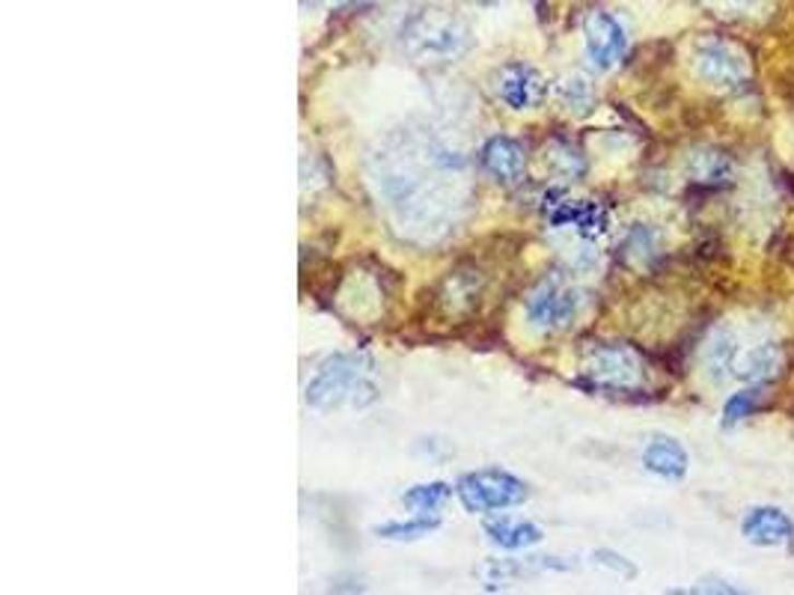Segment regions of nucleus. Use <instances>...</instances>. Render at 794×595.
<instances>
[{
  "instance_id": "f257e3e1",
  "label": "nucleus",
  "mask_w": 794,
  "mask_h": 595,
  "mask_svg": "<svg viewBox=\"0 0 794 595\" xmlns=\"http://www.w3.org/2000/svg\"><path fill=\"white\" fill-rule=\"evenodd\" d=\"M382 191L408 235L423 233L425 242L449 233L456 221L453 176L465 173V161L425 135H405V149L375 155Z\"/></svg>"
},
{
  "instance_id": "f03ea898",
  "label": "nucleus",
  "mask_w": 794,
  "mask_h": 595,
  "mask_svg": "<svg viewBox=\"0 0 794 595\" xmlns=\"http://www.w3.org/2000/svg\"><path fill=\"white\" fill-rule=\"evenodd\" d=\"M402 51L420 63H449L470 48V31L462 19L441 7L413 12L399 31Z\"/></svg>"
},
{
  "instance_id": "7ed1b4c3",
  "label": "nucleus",
  "mask_w": 794,
  "mask_h": 595,
  "mask_svg": "<svg viewBox=\"0 0 794 595\" xmlns=\"http://www.w3.org/2000/svg\"><path fill=\"white\" fill-rule=\"evenodd\" d=\"M372 375V358L363 351H339L322 363L316 375L310 378L304 399L316 411H334L339 405H351V396L358 384Z\"/></svg>"
},
{
  "instance_id": "20e7f679",
  "label": "nucleus",
  "mask_w": 794,
  "mask_h": 595,
  "mask_svg": "<svg viewBox=\"0 0 794 595\" xmlns=\"http://www.w3.org/2000/svg\"><path fill=\"white\" fill-rule=\"evenodd\" d=\"M583 307V292L562 277H545L524 301L527 322L539 334H557L572 328Z\"/></svg>"
},
{
  "instance_id": "39448f33",
  "label": "nucleus",
  "mask_w": 794,
  "mask_h": 595,
  "mask_svg": "<svg viewBox=\"0 0 794 595\" xmlns=\"http://www.w3.org/2000/svg\"><path fill=\"white\" fill-rule=\"evenodd\" d=\"M583 375L593 390H614L628 394L643 387V361L628 346H593L583 358Z\"/></svg>"
},
{
  "instance_id": "423d86ee",
  "label": "nucleus",
  "mask_w": 794,
  "mask_h": 595,
  "mask_svg": "<svg viewBox=\"0 0 794 595\" xmlns=\"http://www.w3.org/2000/svg\"><path fill=\"white\" fill-rule=\"evenodd\" d=\"M456 494L467 512L479 515V512H498L524 503L527 500V486L515 474H509V470L486 468L465 474V477L458 479Z\"/></svg>"
},
{
  "instance_id": "0eeeda50",
  "label": "nucleus",
  "mask_w": 794,
  "mask_h": 595,
  "mask_svg": "<svg viewBox=\"0 0 794 595\" xmlns=\"http://www.w3.org/2000/svg\"><path fill=\"white\" fill-rule=\"evenodd\" d=\"M583 45L595 69H614L628 51V33L610 12L593 10L583 19Z\"/></svg>"
},
{
  "instance_id": "6e6552de",
  "label": "nucleus",
  "mask_w": 794,
  "mask_h": 595,
  "mask_svg": "<svg viewBox=\"0 0 794 595\" xmlns=\"http://www.w3.org/2000/svg\"><path fill=\"white\" fill-rule=\"evenodd\" d=\"M494 96L512 110H536L548 96V84L533 66L506 63L494 74Z\"/></svg>"
},
{
  "instance_id": "1a4fd4ad",
  "label": "nucleus",
  "mask_w": 794,
  "mask_h": 595,
  "mask_svg": "<svg viewBox=\"0 0 794 595\" xmlns=\"http://www.w3.org/2000/svg\"><path fill=\"white\" fill-rule=\"evenodd\" d=\"M545 214L551 226H574V233L583 238H602L610 230V218L598 202L589 200H569L560 191L545 197Z\"/></svg>"
},
{
  "instance_id": "9d476101",
  "label": "nucleus",
  "mask_w": 794,
  "mask_h": 595,
  "mask_svg": "<svg viewBox=\"0 0 794 595\" xmlns=\"http://www.w3.org/2000/svg\"><path fill=\"white\" fill-rule=\"evenodd\" d=\"M479 164L482 171L500 185H518L527 176V155L515 138L498 135V138H488L479 149Z\"/></svg>"
},
{
  "instance_id": "9b49d317",
  "label": "nucleus",
  "mask_w": 794,
  "mask_h": 595,
  "mask_svg": "<svg viewBox=\"0 0 794 595\" xmlns=\"http://www.w3.org/2000/svg\"><path fill=\"white\" fill-rule=\"evenodd\" d=\"M697 74L711 86H721V90H732V86L744 84L747 69L738 54L732 51L726 43H702L697 48Z\"/></svg>"
},
{
  "instance_id": "f8f14e48",
  "label": "nucleus",
  "mask_w": 794,
  "mask_h": 595,
  "mask_svg": "<svg viewBox=\"0 0 794 595\" xmlns=\"http://www.w3.org/2000/svg\"><path fill=\"white\" fill-rule=\"evenodd\" d=\"M744 539L752 545H762V548H773V545L792 542L794 524L783 510L777 506H756L744 515L742 521Z\"/></svg>"
},
{
  "instance_id": "ddd939ff",
  "label": "nucleus",
  "mask_w": 794,
  "mask_h": 595,
  "mask_svg": "<svg viewBox=\"0 0 794 595\" xmlns=\"http://www.w3.org/2000/svg\"><path fill=\"white\" fill-rule=\"evenodd\" d=\"M688 179L697 182V185H705V188H721V185H729L732 173H735V164H732L729 155H723L717 149H693L688 155Z\"/></svg>"
},
{
  "instance_id": "4468645a",
  "label": "nucleus",
  "mask_w": 794,
  "mask_h": 595,
  "mask_svg": "<svg viewBox=\"0 0 794 595\" xmlns=\"http://www.w3.org/2000/svg\"><path fill=\"white\" fill-rule=\"evenodd\" d=\"M643 465L657 477L681 479L688 470V453L673 438H652L643 450Z\"/></svg>"
},
{
  "instance_id": "2eb2a0df",
  "label": "nucleus",
  "mask_w": 794,
  "mask_h": 595,
  "mask_svg": "<svg viewBox=\"0 0 794 595\" xmlns=\"http://www.w3.org/2000/svg\"><path fill=\"white\" fill-rule=\"evenodd\" d=\"M705 370H709L711 382H726L729 375L738 370V340L732 337L729 330H717L709 342H705Z\"/></svg>"
},
{
  "instance_id": "dca6fc26",
  "label": "nucleus",
  "mask_w": 794,
  "mask_h": 595,
  "mask_svg": "<svg viewBox=\"0 0 794 595\" xmlns=\"http://www.w3.org/2000/svg\"><path fill=\"white\" fill-rule=\"evenodd\" d=\"M488 542L500 545L506 551H518V548H529V545L541 542V527H536L533 521H488L486 524Z\"/></svg>"
},
{
  "instance_id": "f3484780",
  "label": "nucleus",
  "mask_w": 794,
  "mask_h": 595,
  "mask_svg": "<svg viewBox=\"0 0 794 595\" xmlns=\"http://www.w3.org/2000/svg\"><path fill=\"white\" fill-rule=\"evenodd\" d=\"M780 361H783V358H780V349H777V346H756V349H750L744 354V361L738 358V370H735V375L750 384H764L777 375Z\"/></svg>"
},
{
  "instance_id": "a211bd4d",
  "label": "nucleus",
  "mask_w": 794,
  "mask_h": 595,
  "mask_svg": "<svg viewBox=\"0 0 794 595\" xmlns=\"http://www.w3.org/2000/svg\"><path fill=\"white\" fill-rule=\"evenodd\" d=\"M437 527H441V518H437V515L420 512L417 518L378 524L375 533H378L382 539H387V542H417V539H423V536H429V533L437 530Z\"/></svg>"
},
{
  "instance_id": "6ab92c4d",
  "label": "nucleus",
  "mask_w": 794,
  "mask_h": 595,
  "mask_svg": "<svg viewBox=\"0 0 794 595\" xmlns=\"http://www.w3.org/2000/svg\"><path fill=\"white\" fill-rule=\"evenodd\" d=\"M545 161L551 164V171L562 176V179H581L583 173H586V159L565 140H553Z\"/></svg>"
},
{
  "instance_id": "aec40b11",
  "label": "nucleus",
  "mask_w": 794,
  "mask_h": 595,
  "mask_svg": "<svg viewBox=\"0 0 794 595\" xmlns=\"http://www.w3.org/2000/svg\"><path fill=\"white\" fill-rule=\"evenodd\" d=\"M533 569H539V563H536V557L533 560H524V563H518V560H488L482 569H479V578L486 581V586H506L512 584V581H518V578H524V574H529Z\"/></svg>"
},
{
  "instance_id": "412c9836",
  "label": "nucleus",
  "mask_w": 794,
  "mask_h": 595,
  "mask_svg": "<svg viewBox=\"0 0 794 595\" xmlns=\"http://www.w3.org/2000/svg\"><path fill=\"white\" fill-rule=\"evenodd\" d=\"M449 498V486L446 482H420L413 489L405 491V506H411L413 512H434L444 500Z\"/></svg>"
},
{
  "instance_id": "4be33fe9",
  "label": "nucleus",
  "mask_w": 794,
  "mask_h": 595,
  "mask_svg": "<svg viewBox=\"0 0 794 595\" xmlns=\"http://www.w3.org/2000/svg\"><path fill=\"white\" fill-rule=\"evenodd\" d=\"M622 250H626L628 259H634V262H649V259L657 254L655 230H649V226H643V223H637L634 230L626 235Z\"/></svg>"
},
{
  "instance_id": "5701e85b",
  "label": "nucleus",
  "mask_w": 794,
  "mask_h": 595,
  "mask_svg": "<svg viewBox=\"0 0 794 595\" xmlns=\"http://www.w3.org/2000/svg\"><path fill=\"white\" fill-rule=\"evenodd\" d=\"M759 396H762V384H752V387H747L742 394L729 396V402L723 408V425H735L744 417H750L752 408L759 405Z\"/></svg>"
},
{
  "instance_id": "b1692460",
  "label": "nucleus",
  "mask_w": 794,
  "mask_h": 595,
  "mask_svg": "<svg viewBox=\"0 0 794 595\" xmlns=\"http://www.w3.org/2000/svg\"><path fill=\"white\" fill-rule=\"evenodd\" d=\"M560 98L569 110H581L583 114V110H589V105H593V84L586 78H569V81L560 84Z\"/></svg>"
},
{
  "instance_id": "393cba45",
  "label": "nucleus",
  "mask_w": 794,
  "mask_h": 595,
  "mask_svg": "<svg viewBox=\"0 0 794 595\" xmlns=\"http://www.w3.org/2000/svg\"><path fill=\"white\" fill-rule=\"evenodd\" d=\"M593 557H595V563L604 565V569H610V572L622 574V578H634V574H637L634 565L628 563L626 557H619V553H614V551H595Z\"/></svg>"
},
{
  "instance_id": "a878e982",
  "label": "nucleus",
  "mask_w": 794,
  "mask_h": 595,
  "mask_svg": "<svg viewBox=\"0 0 794 595\" xmlns=\"http://www.w3.org/2000/svg\"><path fill=\"white\" fill-rule=\"evenodd\" d=\"M693 593H742V590H738V586L723 584V581H714V584L693 586Z\"/></svg>"
},
{
  "instance_id": "bb28decb",
  "label": "nucleus",
  "mask_w": 794,
  "mask_h": 595,
  "mask_svg": "<svg viewBox=\"0 0 794 595\" xmlns=\"http://www.w3.org/2000/svg\"><path fill=\"white\" fill-rule=\"evenodd\" d=\"M339 7H363V3H370V0H337Z\"/></svg>"
},
{
  "instance_id": "cd10ccee",
  "label": "nucleus",
  "mask_w": 794,
  "mask_h": 595,
  "mask_svg": "<svg viewBox=\"0 0 794 595\" xmlns=\"http://www.w3.org/2000/svg\"><path fill=\"white\" fill-rule=\"evenodd\" d=\"M477 3H482V7H491V3H498V0H477Z\"/></svg>"
},
{
  "instance_id": "c85d7f7f",
  "label": "nucleus",
  "mask_w": 794,
  "mask_h": 595,
  "mask_svg": "<svg viewBox=\"0 0 794 595\" xmlns=\"http://www.w3.org/2000/svg\"><path fill=\"white\" fill-rule=\"evenodd\" d=\"M301 3H304V7H307V3H310V7H316L318 0H301Z\"/></svg>"
}]
</instances>
